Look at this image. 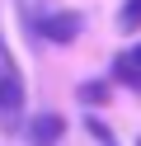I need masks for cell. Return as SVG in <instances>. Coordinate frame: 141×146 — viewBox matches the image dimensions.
<instances>
[{
	"label": "cell",
	"mask_w": 141,
	"mask_h": 146,
	"mask_svg": "<svg viewBox=\"0 0 141 146\" xmlns=\"http://www.w3.org/2000/svg\"><path fill=\"white\" fill-rule=\"evenodd\" d=\"M61 137H66V118L61 113H38V118H28V146H61Z\"/></svg>",
	"instance_id": "3957f363"
},
{
	"label": "cell",
	"mask_w": 141,
	"mask_h": 146,
	"mask_svg": "<svg viewBox=\"0 0 141 146\" xmlns=\"http://www.w3.org/2000/svg\"><path fill=\"white\" fill-rule=\"evenodd\" d=\"M113 80H122V85H132L141 94V76L136 71H132V61H127V52H118V57H113Z\"/></svg>",
	"instance_id": "8992f818"
},
{
	"label": "cell",
	"mask_w": 141,
	"mask_h": 146,
	"mask_svg": "<svg viewBox=\"0 0 141 146\" xmlns=\"http://www.w3.org/2000/svg\"><path fill=\"white\" fill-rule=\"evenodd\" d=\"M118 33L122 38H136L141 33V0H122L118 5Z\"/></svg>",
	"instance_id": "5b68a950"
},
{
	"label": "cell",
	"mask_w": 141,
	"mask_h": 146,
	"mask_svg": "<svg viewBox=\"0 0 141 146\" xmlns=\"http://www.w3.org/2000/svg\"><path fill=\"white\" fill-rule=\"evenodd\" d=\"M85 127H89V137H99L103 146H113V132H108V123H103V118H94V113H85Z\"/></svg>",
	"instance_id": "52a82bcc"
},
{
	"label": "cell",
	"mask_w": 141,
	"mask_h": 146,
	"mask_svg": "<svg viewBox=\"0 0 141 146\" xmlns=\"http://www.w3.org/2000/svg\"><path fill=\"white\" fill-rule=\"evenodd\" d=\"M80 104L89 108V113H94V108H108V104H113L108 80H85V85H80Z\"/></svg>",
	"instance_id": "277c9868"
},
{
	"label": "cell",
	"mask_w": 141,
	"mask_h": 146,
	"mask_svg": "<svg viewBox=\"0 0 141 146\" xmlns=\"http://www.w3.org/2000/svg\"><path fill=\"white\" fill-rule=\"evenodd\" d=\"M136 146H141V137H136Z\"/></svg>",
	"instance_id": "9c48e42d"
},
{
	"label": "cell",
	"mask_w": 141,
	"mask_h": 146,
	"mask_svg": "<svg viewBox=\"0 0 141 146\" xmlns=\"http://www.w3.org/2000/svg\"><path fill=\"white\" fill-rule=\"evenodd\" d=\"M80 29H85V19L75 10H52L38 19V38H47V42H75Z\"/></svg>",
	"instance_id": "7a4b0ae2"
},
{
	"label": "cell",
	"mask_w": 141,
	"mask_h": 146,
	"mask_svg": "<svg viewBox=\"0 0 141 146\" xmlns=\"http://www.w3.org/2000/svg\"><path fill=\"white\" fill-rule=\"evenodd\" d=\"M24 108H28L24 71H19L9 42L0 38V123H5V132H19V127H24Z\"/></svg>",
	"instance_id": "6da1fadb"
},
{
	"label": "cell",
	"mask_w": 141,
	"mask_h": 146,
	"mask_svg": "<svg viewBox=\"0 0 141 146\" xmlns=\"http://www.w3.org/2000/svg\"><path fill=\"white\" fill-rule=\"evenodd\" d=\"M127 61H132V71H136V76H141V42H136V47L127 52Z\"/></svg>",
	"instance_id": "ba28073f"
}]
</instances>
